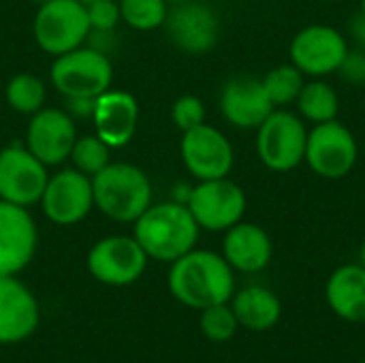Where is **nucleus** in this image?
<instances>
[{"label":"nucleus","mask_w":365,"mask_h":363,"mask_svg":"<svg viewBox=\"0 0 365 363\" xmlns=\"http://www.w3.org/2000/svg\"><path fill=\"white\" fill-rule=\"evenodd\" d=\"M148 261L145 250L133 235H107L90 248L86 267L101 285L128 287L143 276Z\"/></svg>","instance_id":"obj_10"},{"label":"nucleus","mask_w":365,"mask_h":363,"mask_svg":"<svg viewBox=\"0 0 365 363\" xmlns=\"http://www.w3.org/2000/svg\"><path fill=\"white\" fill-rule=\"evenodd\" d=\"M133 225V237L145 250L148 259L160 263H173L197 248L201 233L188 205L173 199L152 203Z\"/></svg>","instance_id":"obj_2"},{"label":"nucleus","mask_w":365,"mask_h":363,"mask_svg":"<svg viewBox=\"0 0 365 363\" xmlns=\"http://www.w3.org/2000/svg\"><path fill=\"white\" fill-rule=\"evenodd\" d=\"M261 81H263L265 92L274 107H291V105H295L302 88L306 83V75L295 64L289 62V64H278V66L269 68Z\"/></svg>","instance_id":"obj_24"},{"label":"nucleus","mask_w":365,"mask_h":363,"mask_svg":"<svg viewBox=\"0 0 365 363\" xmlns=\"http://www.w3.org/2000/svg\"><path fill=\"white\" fill-rule=\"evenodd\" d=\"M308 124L297 111L276 107L257 128L255 150L261 165L274 173H289L304 163Z\"/></svg>","instance_id":"obj_4"},{"label":"nucleus","mask_w":365,"mask_h":363,"mask_svg":"<svg viewBox=\"0 0 365 363\" xmlns=\"http://www.w3.org/2000/svg\"><path fill=\"white\" fill-rule=\"evenodd\" d=\"M180 156L197 182L229 178L235 165V150L231 139L207 122L182 133Z\"/></svg>","instance_id":"obj_11"},{"label":"nucleus","mask_w":365,"mask_h":363,"mask_svg":"<svg viewBox=\"0 0 365 363\" xmlns=\"http://www.w3.org/2000/svg\"><path fill=\"white\" fill-rule=\"evenodd\" d=\"M338 75L351 86H365V49H349L338 68Z\"/></svg>","instance_id":"obj_31"},{"label":"nucleus","mask_w":365,"mask_h":363,"mask_svg":"<svg viewBox=\"0 0 365 363\" xmlns=\"http://www.w3.org/2000/svg\"><path fill=\"white\" fill-rule=\"evenodd\" d=\"M205 113H207V111H205L203 101H201L199 96H195V94H184V96H180V98L173 103V107H171V120H173V124H175L182 133L201 126V124L205 122Z\"/></svg>","instance_id":"obj_29"},{"label":"nucleus","mask_w":365,"mask_h":363,"mask_svg":"<svg viewBox=\"0 0 365 363\" xmlns=\"http://www.w3.org/2000/svg\"><path fill=\"white\" fill-rule=\"evenodd\" d=\"M325 302L329 310L346 323H365V267L344 263L336 267L325 282Z\"/></svg>","instance_id":"obj_21"},{"label":"nucleus","mask_w":365,"mask_h":363,"mask_svg":"<svg viewBox=\"0 0 365 363\" xmlns=\"http://www.w3.org/2000/svg\"><path fill=\"white\" fill-rule=\"evenodd\" d=\"M220 255L235 274H259L272 263L274 242L261 225L240 220L225 231Z\"/></svg>","instance_id":"obj_20"},{"label":"nucleus","mask_w":365,"mask_h":363,"mask_svg":"<svg viewBox=\"0 0 365 363\" xmlns=\"http://www.w3.org/2000/svg\"><path fill=\"white\" fill-rule=\"evenodd\" d=\"M32 32L36 45L53 58L81 47L92 32L86 4L79 0H49L38 4Z\"/></svg>","instance_id":"obj_7"},{"label":"nucleus","mask_w":365,"mask_h":363,"mask_svg":"<svg viewBox=\"0 0 365 363\" xmlns=\"http://www.w3.org/2000/svg\"><path fill=\"white\" fill-rule=\"evenodd\" d=\"M88 11V21H90V30H98V32H109L120 24V4L113 0H94L90 4H86Z\"/></svg>","instance_id":"obj_30"},{"label":"nucleus","mask_w":365,"mask_h":363,"mask_svg":"<svg viewBox=\"0 0 365 363\" xmlns=\"http://www.w3.org/2000/svg\"><path fill=\"white\" fill-rule=\"evenodd\" d=\"M359 13H364L365 15V0H359Z\"/></svg>","instance_id":"obj_35"},{"label":"nucleus","mask_w":365,"mask_h":363,"mask_svg":"<svg viewBox=\"0 0 365 363\" xmlns=\"http://www.w3.org/2000/svg\"><path fill=\"white\" fill-rule=\"evenodd\" d=\"M167 287L186 308L203 310L231 302L235 293V272L220 252L192 248L169 263Z\"/></svg>","instance_id":"obj_1"},{"label":"nucleus","mask_w":365,"mask_h":363,"mask_svg":"<svg viewBox=\"0 0 365 363\" xmlns=\"http://www.w3.org/2000/svg\"><path fill=\"white\" fill-rule=\"evenodd\" d=\"M81 4H90V2H94V0H79Z\"/></svg>","instance_id":"obj_36"},{"label":"nucleus","mask_w":365,"mask_h":363,"mask_svg":"<svg viewBox=\"0 0 365 363\" xmlns=\"http://www.w3.org/2000/svg\"><path fill=\"white\" fill-rule=\"evenodd\" d=\"M41 321L34 293L17 276H0V344L28 340Z\"/></svg>","instance_id":"obj_17"},{"label":"nucleus","mask_w":365,"mask_h":363,"mask_svg":"<svg viewBox=\"0 0 365 363\" xmlns=\"http://www.w3.org/2000/svg\"><path fill=\"white\" fill-rule=\"evenodd\" d=\"M94 101L96 98H66V111L77 118H86L94 113Z\"/></svg>","instance_id":"obj_32"},{"label":"nucleus","mask_w":365,"mask_h":363,"mask_svg":"<svg viewBox=\"0 0 365 363\" xmlns=\"http://www.w3.org/2000/svg\"><path fill=\"white\" fill-rule=\"evenodd\" d=\"M49 173L26 145L0 148V199L30 208L41 201Z\"/></svg>","instance_id":"obj_14"},{"label":"nucleus","mask_w":365,"mask_h":363,"mask_svg":"<svg viewBox=\"0 0 365 363\" xmlns=\"http://www.w3.org/2000/svg\"><path fill=\"white\" fill-rule=\"evenodd\" d=\"M163 28L167 30L169 41L188 56L207 53L220 39L218 13L210 4L197 0L169 4Z\"/></svg>","instance_id":"obj_13"},{"label":"nucleus","mask_w":365,"mask_h":363,"mask_svg":"<svg viewBox=\"0 0 365 363\" xmlns=\"http://www.w3.org/2000/svg\"><path fill=\"white\" fill-rule=\"evenodd\" d=\"M357 263H361L365 267V240L361 242V246H359V259H357Z\"/></svg>","instance_id":"obj_34"},{"label":"nucleus","mask_w":365,"mask_h":363,"mask_svg":"<svg viewBox=\"0 0 365 363\" xmlns=\"http://www.w3.org/2000/svg\"><path fill=\"white\" fill-rule=\"evenodd\" d=\"M199 329L212 342H229L237 334L240 323L231 310V304L227 302L203 308L199 317Z\"/></svg>","instance_id":"obj_28"},{"label":"nucleus","mask_w":365,"mask_h":363,"mask_svg":"<svg viewBox=\"0 0 365 363\" xmlns=\"http://www.w3.org/2000/svg\"><path fill=\"white\" fill-rule=\"evenodd\" d=\"M229 304L240 327L248 332H269L282 319L280 297L263 285H248L240 291L235 289Z\"/></svg>","instance_id":"obj_22"},{"label":"nucleus","mask_w":365,"mask_h":363,"mask_svg":"<svg viewBox=\"0 0 365 363\" xmlns=\"http://www.w3.org/2000/svg\"><path fill=\"white\" fill-rule=\"evenodd\" d=\"M38 231L28 208L0 199V276H17L36 255Z\"/></svg>","instance_id":"obj_15"},{"label":"nucleus","mask_w":365,"mask_h":363,"mask_svg":"<svg viewBox=\"0 0 365 363\" xmlns=\"http://www.w3.org/2000/svg\"><path fill=\"white\" fill-rule=\"evenodd\" d=\"M118 4L122 21L141 32L163 28L169 13L167 0H120Z\"/></svg>","instance_id":"obj_26"},{"label":"nucleus","mask_w":365,"mask_h":363,"mask_svg":"<svg viewBox=\"0 0 365 363\" xmlns=\"http://www.w3.org/2000/svg\"><path fill=\"white\" fill-rule=\"evenodd\" d=\"M4 94H6L9 107L24 116H32V113L41 111L45 107V98H47L45 83L36 75H30V73H19V75L11 77Z\"/></svg>","instance_id":"obj_25"},{"label":"nucleus","mask_w":365,"mask_h":363,"mask_svg":"<svg viewBox=\"0 0 365 363\" xmlns=\"http://www.w3.org/2000/svg\"><path fill=\"white\" fill-rule=\"evenodd\" d=\"M349 49V36L342 30L327 24H310L291 39L289 58L308 79H327L338 73Z\"/></svg>","instance_id":"obj_9"},{"label":"nucleus","mask_w":365,"mask_h":363,"mask_svg":"<svg viewBox=\"0 0 365 363\" xmlns=\"http://www.w3.org/2000/svg\"><path fill=\"white\" fill-rule=\"evenodd\" d=\"M361 363H365V359H364V362H361Z\"/></svg>","instance_id":"obj_40"},{"label":"nucleus","mask_w":365,"mask_h":363,"mask_svg":"<svg viewBox=\"0 0 365 363\" xmlns=\"http://www.w3.org/2000/svg\"><path fill=\"white\" fill-rule=\"evenodd\" d=\"M73 167L86 175H96L111 163V148L94 133V135H83L75 139V145L71 150Z\"/></svg>","instance_id":"obj_27"},{"label":"nucleus","mask_w":365,"mask_h":363,"mask_svg":"<svg viewBox=\"0 0 365 363\" xmlns=\"http://www.w3.org/2000/svg\"><path fill=\"white\" fill-rule=\"evenodd\" d=\"M111 60L92 47H77L53 58L51 83L64 98H96L111 88Z\"/></svg>","instance_id":"obj_5"},{"label":"nucleus","mask_w":365,"mask_h":363,"mask_svg":"<svg viewBox=\"0 0 365 363\" xmlns=\"http://www.w3.org/2000/svg\"><path fill=\"white\" fill-rule=\"evenodd\" d=\"M295 111L312 126L331 122L340 113V96L327 79H308L295 101Z\"/></svg>","instance_id":"obj_23"},{"label":"nucleus","mask_w":365,"mask_h":363,"mask_svg":"<svg viewBox=\"0 0 365 363\" xmlns=\"http://www.w3.org/2000/svg\"><path fill=\"white\" fill-rule=\"evenodd\" d=\"M346 36H351V39L357 43V47L365 49V15L364 13H355V15L351 17V21H349V34H346Z\"/></svg>","instance_id":"obj_33"},{"label":"nucleus","mask_w":365,"mask_h":363,"mask_svg":"<svg viewBox=\"0 0 365 363\" xmlns=\"http://www.w3.org/2000/svg\"><path fill=\"white\" fill-rule=\"evenodd\" d=\"M319 2H338V0H319Z\"/></svg>","instance_id":"obj_39"},{"label":"nucleus","mask_w":365,"mask_h":363,"mask_svg":"<svg viewBox=\"0 0 365 363\" xmlns=\"http://www.w3.org/2000/svg\"><path fill=\"white\" fill-rule=\"evenodd\" d=\"M220 113L240 131H257L259 124L276 109L257 77H233L220 90Z\"/></svg>","instance_id":"obj_18"},{"label":"nucleus","mask_w":365,"mask_h":363,"mask_svg":"<svg viewBox=\"0 0 365 363\" xmlns=\"http://www.w3.org/2000/svg\"><path fill=\"white\" fill-rule=\"evenodd\" d=\"M188 210L199 229L210 233H225L244 220L248 197L244 188L231 178L197 182L188 197Z\"/></svg>","instance_id":"obj_8"},{"label":"nucleus","mask_w":365,"mask_h":363,"mask_svg":"<svg viewBox=\"0 0 365 363\" xmlns=\"http://www.w3.org/2000/svg\"><path fill=\"white\" fill-rule=\"evenodd\" d=\"M38 203L47 220L58 227H73L88 218L94 208L92 178L75 167L60 169L49 175Z\"/></svg>","instance_id":"obj_12"},{"label":"nucleus","mask_w":365,"mask_h":363,"mask_svg":"<svg viewBox=\"0 0 365 363\" xmlns=\"http://www.w3.org/2000/svg\"><path fill=\"white\" fill-rule=\"evenodd\" d=\"M96 135L109 148H124L137 133L139 124V103L130 92L107 90L94 101L92 113Z\"/></svg>","instance_id":"obj_19"},{"label":"nucleus","mask_w":365,"mask_h":363,"mask_svg":"<svg viewBox=\"0 0 365 363\" xmlns=\"http://www.w3.org/2000/svg\"><path fill=\"white\" fill-rule=\"evenodd\" d=\"M77 139L73 116L64 109H47L32 113L26 128V148L47 167L68 160Z\"/></svg>","instance_id":"obj_16"},{"label":"nucleus","mask_w":365,"mask_h":363,"mask_svg":"<svg viewBox=\"0 0 365 363\" xmlns=\"http://www.w3.org/2000/svg\"><path fill=\"white\" fill-rule=\"evenodd\" d=\"M32 2H38V4H43V2H49V0H32Z\"/></svg>","instance_id":"obj_38"},{"label":"nucleus","mask_w":365,"mask_h":363,"mask_svg":"<svg viewBox=\"0 0 365 363\" xmlns=\"http://www.w3.org/2000/svg\"><path fill=\"white\" fill-rule=\"evenodd\" d=\"M94 208L115 223H135L152 205V182L130 163H109L92 175Z\"/></svg>","instance_id":"obj_3"},{"label":"nucleus","mask_w":365,"mask_h":363,"mask_svg":"<svg viewBox=\"0 0 365 363\" xmlns=\"http://www.w3.org/2000/svg\"><path fill=\"white\" fill-rule=\"evenodd\" d=\"M359 160V143L355 133L338 118L308 128L304 163L323 180H342L351 175Z\"/></svg>","instance_id":"obj_6"},{"label":"nucleus","mask_w":365,"mask_h":363,"mask_svg":"<svg viewBox=\"0 0 365 363\" xmlns=\"http://www.w3.org/2000/svg\"><path fill=\"white\" fill-rule=\"evenodd\" d=\"M169 4H175V2H184V0H167Z\"/></svg>","instance_id":"obj_37"}]
</instances>
